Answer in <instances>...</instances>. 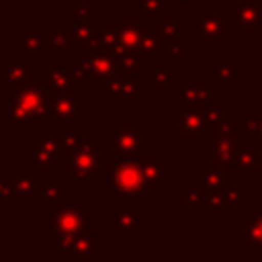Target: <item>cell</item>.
Segmentation results:
<instances>
[{
  "instance_id": "obj_1",
  "label": "cell",
  "mask_w": 262,
  "mask_h": 262,
  "mask_svg": "<svg viewBox=\"0 0 262 262\" xmlns=\"http://www.w3.org/2000/svg\"><path fill=\"white\" fill-rule=\"evenodd\" d=\"M246 113H227L221 123L203 139V164L233 168L237 147L242 141Z\"/></svg>"
},
{
  "instance_id": "obj_2",
  "label": "cell",
  "mask_w": 262,
  "mask_h": 262,
  "mask_svg": "<svg viewBox=\"0 0 262 262\" xmlns=\"http://www.w3.org/2000/svg\"><path fill=\"white\" fill-rule=\"evenodd\" d=\"M72 68L76 74V82L84 86H102L113 82L119 74V61L108 49H84L80 55L72 57Z\"/></svg>"
},
{
  "instance_id": "obj_3",
  "label": "cell",
  "mask_w": 262,
  "mask_h": 262,
  "mask_svg": "<svg viewBox=\"0 0 262 262\" xmlns=\"http://www.w3.org/2000/svg\"><path fill=\"white\" fill-rule=\"evenodd\" d=\"M100 139L82 141L76 156L66 162L63 178L72 182L74 188H90L96 178L102 174V156H100Z\"/></svg>"
},
{
  "instance_id": "obj_4",
  "label": "cell",
  "mask_w": 262,
  "mask_h": 262,
  "mask_svg": "<svg viewBox=\"0 0 262 262\" xmlns=\"http://www.w3.org/2000/svg\"><path fill=\"white\" fill-rule=\"evenodd\" d=\"M92 207L90 205H74V199L68 196L61 205L55 207L53 213L45 217V233L47 235H57V233H68V235H82L92 231Z\"/></svg>"
},
{
  "instance_id": "obj_5",
  "label": "cell",
  "mask_w": 262,
  "mask_h": 262,
  "mask_svg": "<svg viewBox=\"0 0 262 262\" xmlns=\"http://www.w3.org/2000/svg\"><path fill=\"white\" fill-rule=\"evenodd\" d=\"M108 139H111V151H108L111 162L119 158H133L149 149V133L143 131L135 121L108 123Z\"/></svg>"
},
{
  "instance_id": "obj_6",
  "label": "cell",
  "mask_w": 262,
  "mask_h": 262,
  "mask_svg": "<svg viewBox=\"0 0 262 262\" xmlns=\"http://www.w3.org/2000/svg\"><path fill=\"white\" fill-rule=\"evenodd\" d=\"M111 190L115 196H143L147 194L149 186L143 176V168L137 156L133 158H119L113 160L111 166Z\"/></svg>"
},
{
  "instance_id": "obj_7",
  "label": "cell",
  "mask_w": 262,
  "mask_h": 262,
  "mask_svg": "<svg viewBox=\"0 0 262 262\" xmlns=\"http://www.w3.org/2000/svg\"><path fill=\"white\" fill-rule=\"evenodd\" d=\"M192 31L194 37L207 47L217 49L229 37H233L235 27L231 18L227 20L221 10H194L192 12Z\"/></svg>"
},
{
  "instance_id": "obj_8",
  "label": "cell",
  "mask_w": 262,
  "mask_h": 262,
  "mask_svg": "<svg viewBox=\"0 0 262 262\" xmlns=\"http://www.w3.org/2000/svg\"><path fill=\"white\" fill-rule=\"evenodd\" d=\"M29 55L16 53V55H2L0 66V86L8 90V94H14L31 84L37 82V68L29 63Z\"/></svg>"
},
{
  "instance_id": "obj_9",
  "label": "cell",
  "mask_w": 262,
  "mask_h": 262,
  "mask_svg": "<svg viewBox=\"0 0 262 262\" xmlns=\"http://www.w3.org/2000/svg\"><path fill=\"white\" fill-rule=\"evenodd\" d=\"M49 94V92H47ZM61 123V125H78L84 121V96L76 92L63 94H49V117L47 123Z\"/></svg>"
},
{
  "instance_id": "obj_10",
  "label": "cell",
  "mask_w": 262,
  "mask_h": 262,
  "mask_svg": "<svg viewBox=\"0 0 262 262\" xmlns=\"http://www.w3.org/2000/svg\"><path fill=\"white\" fill-rule=\"evenodd\" d=\"M207 137L201 106H176L174 139L176 141H203Z\"/></svg>"
},
{
  "instance_id": "obj_11",
  "label": "cell",
  "mask_w": 262,
  "mask_h": 262,
  "mask_svg": "<svg viewBox=\"0 0 262 262\" xmlns=\"http://www.w3.org/2000/svg\"><path fill=\"white\" fill-rule=\"evenodd\" d=\"M100 92L111 100V104H137L139 102L137 72H121L113 82L102 84Z\"/></svg>"
},
{
  "instance_id": "obj_12",
  "label": "cell",
  "mask_w": 262,
  "mask_h": 262,
  "mask_svg": "<svg viewBox=\"0 0 262 262\" xmlns=\"http://www.w3.org/2000/svg\"><path fill=\"white\" fill-rule=\"evenodd\" d=\"M12 100H16L29 115L31 121H45L49 117V94L45 90V84H31L14 94H10Z\"/></svg>"
},
{
  "instance_id": "obj_13",
  "label": "cell",
  "mask_w": 262,
  "mask_h": 262,
  "mask_svg": "<svg viewBox=\"0 0 262 262\" xmlns=\"http://www.w3.org/2000/svg\"><path fill=\"white\" fill-rule=\"evenodd\" d=\"M231 170L227 166H199L192 170V184L201 186L205 192H221L227 190L231 182Z\"/></svg>"
},
{
  "instance_id": "obj_14",
  "label": "cell",
  "mask_w": 262,
  "mask_h": 262,
  "mask_svg": "<svg viewBox=\"0 0 262 262\" xmlns=\"http://www.w3.org/2000/svg\"><path fill=\"white\" fill-rule=\"evenodd\" d=\"M108 231L113 235H137L139 233V207L137 205H113L108 209Z\"/></svg>"
},
{
  "instance_id": "obj_15",
  "label": "cell",
  "mask_w": 262,
  "mask_h": 262,
  "mask_svg": "<svg viewBox=\"0 0 262 262\" xmlns=\"http://www.w3.org/2000/svg\"><path fill=\"white\" fill-rule=\"evenodd\" d=\"M231 23L242 39H250L254 31H262V0L244 4L231 10Z\"/></svg>"
},
{
  "instance_id": "obj_16",
  "label": "cell",
  "mask_w": 262,
  "mask_h": 262,
  "mask_svg": "<svg viewBox=\"0 0 262 262\" xmlns=\"http://www.w3.org/2000/svg\"><path fill=\"white\" fill-rule=\"evenodd\" d=\"M233 168L239 172V176L244 180H258L260 178V170H258V147L256 143L242 131V141L237 147V156H235V164Z\"/></svg>"
},
{
  "instance_id": "obj_17",
  "label": "cell",
  "mask_w": 262,
  "mask_h": 262,
  "mask_svg": "<svg viewBox=\"0 0 262 262\" xmlns=\"http://www.w3.org/2000/svg\"><path fill=\"white\" fill-rule=\"evenodd\" d=\"M102 250V237L100 233H82V235H76L74 242L70 244V248L61 254L66 262H76V260H90L94 258L96 254H100Z\"/></svg>"
},
{
  "instance_id": "obj_18",
  "label": "cell",
  "mask_w": 262,
  "mask_h": 262,
  "mask_svg": "<svg viewBox=\"0 0 262 262\" xmlns=\"http://www.w3.org/2000/svg\"><path fill=\"white\" fill-rule=\"evenodd\" d=\"M47 57H74V41L70 29H39Z\"/></svg>"
},
{
  "instance_id": "obj_19",
  "label": "cell",
  "mask_w": 262,
  "mask_h": 262,
  "mask_svg": "<svg viewBox=\"0 0 262 262\" xmlns=\"http://www.w3.org/2000/svg\"><path fill=\"white\" fill-rule=\"evenodd\" d=\"M137 158L141 162V168H143V176H145L147 186L149 188H166L168 186V180H166L164 172H166L168 162L164 158H160L158 151L151 149V147L145 149V151H141Z\"/></svg>"
},
{
  "instance_id": "obj_20",
  "label": "cell",
  "mask_w": 262,
  "mask_h": 262,
  "mask_svg": "<svg viewBox=\"0 0 262 262\" xmlns=\"http://www.w3.org/2000/svg\"><path fill=\"white\" fill-rule=\"evenodd\" d=\"M76 74L72 66H47L45 70V90L49 94H63L74 92Z\"/></svg>"
},
{
  "instance_id": "obj_21",
  "label": "cell",
  "mask_w": 262,
  "mask_h": 262,
  "mask_svg": "<svg viewBox=\"0 0 262 262\" xmlns=\"http://www.w3.org/2000/svg\"><path fill=\"white\" fill-rule=\"evenodd\" d=\"M63 180L61 178H39L35 190V205L37 207H57L66 201Z\"/></svg>"
},
{
  "instance_id": "obj_22",
  "label": "cell",
  "mask_w": 262,
  "mask_h": 262,
  "mask_svg": "<svg viewBox=\"0 0 262 262\" xmlns=\"http://www.w3.org/2000/svg\"><path fill=\"white\" fill-rule=\"evenodd\" d=\"M239 242L246 244L254 254L262 252V211L239 217Z\"/></svg>"
},
{
  "instance_id": "obj_23",
  "label": "cell",
  "mask_w": 262,
  "mask_h": 262,
  "mask_svg": "<svg viewBox=\"0 0 262 262\" xmlns=\"http://www.w3.org/2000/svg\"><path fill=\"white\" fill-rule=\"evenodd\" d=\"M213 84L221 86V84H231V86H239L242 84V68L235 66L231 55H215L213 57Z\"/></svg>"
},
{
  "instance_id": "obj_24",
  "label": "cell",
  "mask_w": 262,
  "mask_h": 262,
  "mask_svg": "<svg viewBox=\"0 0 262 262\" xmlns=\"http://www.w3.org/2000/svg\"><path fill=\"white\" fill-rule=\"evenodd\" d=\"M72 41L76 49H96L100 47L98 41V29H96V20H84V23H74V27L70 29Z\"/></svg>"
},
{
  "instance_id": "obj_25",
  "label": "cell",
  "mask_w": 262,
  "mask_h": 262,
  "mask_svg": "<svg viewBox=\"0 0 262 262\" xmlns=\"http://www.w3.org/2000/svg\"><path fill=\"white\" fill-rule=\"evenodd\" d=\"M16 49L18 53H25V55H35V57H47V51H45V43H43V37L37 31H27V29H18L16 31Z\"/></svg>"
},
{
  "instance_id": "obj_26",
  "label": "cell",
  "mask_w": 262,
  "mask_h": 262,
  "mask_svg": "<svg viewBox=\"0 0 262 262\" xmlns=\"http://www.w3.org/2000/svg\"><path fill=\"white\" fill-rule=\"evenodd\" d=\"M147 84L156 88L158 96H166L170 86H176V68L174 66H147Z\"/></svg>"
},
{
  "instance_id": "obj_27",
  "label": "cell",
  "mask_w": 262,
  "mask_h": 262,
  "mask_svg": "<svg viewBox=\"0 0 262 262\" xmlns=\"http://www.w3.org/2000/svg\"><path fill=\"white\" fill-rule=\"evenodd\" d=\"M121 25L123 20L119 18H98L96 29H98V41L102 49H113L115 45L121 43Z\"/></svg>"
},
{
  "instance_id": "obj_28",
  "label": "cell",
  "mask_w": 262,
  "mask_h": 262,
  "mask_svg": "<svg viewBox=\"0 0 262 262\" xmlns=\"http://www.w3.org/2000/svg\"><path fill=\"white\" fill-rule=\"evenodd\" d=\"M35 141H37V147L45 149L57 162L66 160V147H63L61 131H37L35 133Z\"/></svg>"
},
{
  "instance_id": "obj_29",
  "label": "cell",
  "mask_w": 262,
  "mask_h": 262,
  "mask_svg": "<svg viewBox=\"0 0 262 262\" xmlns=\"http://www.w3.org/2000/svg\"><path fill=\"white\" fill-rule=\"evenodd\" d=\"M31 115L16 102L10 98L8 106H6V131L10 133H25L31 125Z\"/></svg>"
},
{
  "instance_id": "obj_30",
  "label": "cell",
  "mask_w": 262,
  "mask_h": 262,
  "mask_svg": "<svg viewBox=\"0 0 262 262\" xmlns=\"http://www.w3.org/2000/svg\"><path fill=\"white\" fill-rule=\"evenodd\" d=\"M158 31H160V39L168 41V43H182L184 45V37H186V23L182 18H162L160 23H156Z\"/></svg>"
},
{
  "instance_id": "obj_31",
  "label": "cell",
  "mask_w": 262,
  "mask_h": 262,
  "mask_svg": "<svg viewBox=\"0 0 262 262\" xmlns=\"http://www.w3.org/2000/svg\"><path fill=\"white\" fill-rule=\"evenodd\" d=\"M196 80L192 74H186L184 76V82L182 84H176L174 86V102L176 106H199V98H196Z\"/></svg>"
},
{
  "instance_id": "obj_32",
  "label": "cell",
  "mask_w": 262,
  "mask_h": 262,
  "mask_svg": "<svg viewBox=\"0 0 262 262\" xmlns=\"http://www.w3.org/2000/svg\"><path fill=\"white\" fill-rule=\"evenodd\" d=\"M147 27V23H143L139 16L135 20H125L121 25V43L131 49V51H137L139 49V39H141V33L143 29ZM139 53V51H137Z\"/></svg>"
},
{
  "instance_id": "obj_33",
  "label": "cell",
  "mask_w": 262,
  "mask_h": 262,
  "mask_svg": "<svg viewBox=\"0 0 262 262\" xmlns=\"http://www.w3.org/2000/svg\"><path fill=\"white\" fill-rule=\"evenodd\" d=\"M37 182H39V178H37V170L29 168V166L16 170L14 184H16L18 194H20L25 201H29V196L35 194V190H37Z\"/></svg>"
},
{
  "instance_id": "obj_34",
  "label": "cell",
  "mask_w": 262,
  "mask_h": 262,
  "mask_svg": "<svg viewBox=\"0 0 262 262\" xmlns=\"http://www.w3.org/2000/svg\"><path fill=\"white\" fill-rule=\"evenodd\" d=\"M166 0H139L137 2V16L143 23H160L162 18H166Z\"/></svg>"
},
{
  "instance_id": "obj_35",
  "label": "cell",
  "mask_w": 262,
  "mask_h": 262,
  "mask_svg": "<svg viewBox=\"0 0 262 262\" xmlns=\"http://www.w3.org/2000/svg\"><path fill=\"white\" fill-rule=\"evenodd\" d=\"M25 201L14 184V178H0V205L2 207H27Z\"/></svg>"
},
{
  "instance_id": "obj_36",
  "label": "cell",
  "mask_w": 262,
  "mask_h": 262,
  "mask_svg": "<svg viewBox=\"0 0 262 262\" xmlns=\"http://www.w3.org/2000/svg\"><path fill=\"white\" fill-rule=\"evenodd\" d=\"M244 133L256 143L258 149H262V104L258 106V115L246 113V119H244Z\"/></svg>"
},
{
  "instance_id": "obj_37",
  "label": "cell",
  "mask_w": 262,
  "mask_h": 262,
  "mask_svg": "<svg viewBox=\"0 0 262 262\" xmlns=\"http://www.w3.org/2000/svg\"><path fill=\"white\" fill-rule=\"evenodd\" d=\"M201 115H203V125H205V131H207V135L209 133H213L215 131V127L221 123V119H223V104L221 102H209V104H205V106H201Z\"/></svg>"
},
{
  "instance_id": "obj_38",
  "label": "cell",
  "mask_w": 262,
  "mask_h": 262,
  "mask_svg": "<svg viewBox=\"0 0 262 262\" xmlns=\"http://www.w3.org/2000/svg\"><path fill=\"white\" fill-rule=\"evenodd\" d=\"M25 158H27V166L29 168H33V170H43V168H51V166H55V158L53 156H49L45 149H41V147H31V149H27V154H25Z\"/></svg>"
},
{
  "instance_id": "obj_39",
  "label": "cell",
  "mask_w": 262,
  "mask_h": 262,
  "mask_svg": "<svg viewBox=\"0 0 262 262\" xmlns=\"http://www.w3.org/2000/svg\"><path fill=\"white\" fill-rule=\"evenodd\" d=\"M227 207H250L252 205V190L248 186H229L225 192Z\"/></svg>"
},
{
  "instance_id": "obj_40",
  "label": "cell",
  "mask_w": 262,
  "mask_h": 262,
  "mask_svg": "<svg viewBox=\"0 0 262 262\" xmlns=\"http://www.w3.org/2000/svg\"><path fill=\"white\" fill-rule=\"evenodd\" d=\"M61 139H63V147H66V162H70V160L76 156V151H78V147H80V143H82L84 139H82V135L74 129V125H63Z\"/></svg>"
},
{
  "instance_id": "obj_41",
  "label": "cell",
  "mask_w": 262,
  "mask_h": 262,
  "mask_svg": "<svg viewBox=\"0 0 262 262\" xmlns=\"http://www.w3.org/2000/svg\"><path fill=\"white\" fill-rule=\"evenodd\" d=\"M225 192L227 190H221V192H205V205H203V213L207 217H217L223 213V209L227 207L225 205Z\"/></svg>"
},
{
  "instance_id": "obj_42",
  "label": "cell",
  "mask_w": 262,
  "mask_h": 262,
  "mask_svg": "<svg viewBox=\"0 0 262 262\" xmlns=\"http://www.w3.org/2000/svg\"><path fill=\"white\" fill-rule=\"evenodd\" d=\"M158 43H160V31H158V27H156V29L145 27V29H143V33H141L139 49H137V51H139V53H143V55H151V53H156Z\"/></svg>"
},
{
  "instance_id": "obj_43",
  "label": "cell",
  "mask_w": 262,
  "mask_h": 262,
  "mask_svg": "<svg viewBox=\"0 0 262 262\" xmlns=\"http://www.w3.org/2000/svg\"><path fill=\"white\" fill-rule=\"evenodd\" d=\"M72 16H74V23L92 20V18H94V6H92L90 2L76 0V2L72 4Z\"/></svg>"
},
{
  "instance_id": "obj_44",
  "label": "cell",
  "mask_w": 262,
  "mask_h": 262,
  "mask_svg": "<svg viewBox=\"0 0 262 262\" xmlns=\"http://www.w3.org/2000/svg\"><path fill=\"white\" fill-rule=\"evenodd\" d=\"M184 205L186 207H199V209H203V205H205V190L201 186H196V184L186 186L184 188Z\"/></svg>"
},
{
  "instance_id": "obj_45",
  "label": "cell",
  "mask_w": 262,
  "mask_h": 262,
  "mask_svg": "<svg viewBox=\"0 0 262 262\" xmlns=\"http://www.w3.org/2000/svg\"><path fill=\"white\" fill-rule=\"evenodd\" d=\"M196 98H199V106H205V104L213 102V98H215L213 88L207 86V84H199V88H196Z\"/></svg>"
},
{
  "instance_id": "obj_46",
  "label": "cell",
  "mask_w": 262,
  "mask_h": 262,
  "mask_svg": "<svg viewBox=\"0 0 262 262\" xmlns=\"http://www.w3.org/2000/svg\"><path fill=\"white\" fill-rule=\"evenodd\" d=\"M6 29H8V12L0 8V33H4Z\"/></svg>"
},
{
  "instance_id": "obj_47",
  "label": "cell",
  "mask_w": 262,
  "mask_h": 262,
  "mask_svg": "<svg viewBox=\"0 0 262 262\" xmlns=\"http://www.w3.org/2000/svg\"><path fill=\"white\" fill-rule=\"evenodd\" d=\"M170 2L174 4V8H176L178 12H182V10L186 8V4H188V2H192V0H170Z\"/></svg>"
},
{
  "instance_id": "obj_48",
  "label": "cell",
  "mask_w": 262,
  "mask_h": 262,
  "mask_svg": "<svg viewBox=\"0 0 262 262\" xmlns=\"http://www.w3.org/2000/svg\"><path fill=\"white\" fill-rule=\"evenodd\" d=\"M250 2H256V0H231V10H233V8H239V6H244V4H250Z\"/></svg>"
},
{
  "instance_id": "obj_49",
  "label": "cell",
  "mask_w": 262,
  "mask_h": 262,
  "mask_svg": "<svg viewBox=\"0 0 262 262\" xmlns=\"http://www.w3.org/2000/svg\"><path fill=\"white\" fill-rule=\"evenodd\" d=\"M0 2H20V0H0Z\"/></svg>"
},
{
  "instance_id": "obj_50",
  "label": "cell",
  "mask_w": 262,
  "mask_h": 262,
  "mask_svg": "<svg viewBox=\"0 0 262 262\" xmlns=\"http://www.w3.org/2000/svg\"><path fill=\"white\" fill-rule=\"evenodd\" d=\"M133 2H139V0H133Z\"/></svg>"
},
{
  "instance_id": "obj_51",
  "label": "cell",
  "mask_w": 262,
  "mask_h": 262,
  "mask_svg": "<svg viewBox=\"0 0 262 262\" xmlns=\"http://www.w3.org/2000/svg\"><path fill=\"white\" fill-rule=\"evenodd\" d=\"M0 207H2V205H0Z\"/></svg>"
}]
</instances>
